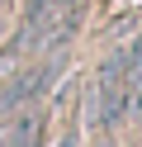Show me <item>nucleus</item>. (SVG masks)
Wrapping results in <instances>:
<instances>
[{"label":"nucleus","mask_w":142,"mask_h":147,"mask_svg":"<svg viewBox=\"0 0 142 147\" xmlns=\"http://www.w3.org/2000/svg\"><path fill=\"white\" fill-rule=\"evenodd\" d=\"M33 138H38V114H19L0 123V147H28Z\"/></svg>","instance_id":"7ed1b4c3"},{"label":"nucleus","mask_w":142,"mask_h":147,"mask_svg":"<svg viewBox=\"0 0 142 147\" xmlns=\"http://www.w3.org/2000/svg\"><path fill=\"white\" fill-rule=\"evenodd\" d=\"M0 33H5V19H0Z\"/></svg>","instance_id":"423d86ee"},{"label":"nucleus","mask_w":142,"mask_h":147,"mask_svg":"<svg viewBox=\"0 0 142 147\" xmlns=\"http://www.w3.org/2000/svg\"><path fill=\"white\" fill-rule=\"evenodd\" d=\"M123 52V62H128V71H142V33L128 43V48H118Z\"/></svg>","instance_id":"20e7f679"},{"label":"nucleus","mask_w":142,"mask_h":147,"mask_svg":"<svg viewBox=\"0 0 142 147\" xmlns=\"http://www.w3.org/2000/svg\"><path fill=\"white\" fill-rule=\"evenodd\" d=\"M57 147H76V133H62V138H57Z\"/></svg>","instance_id":"39448f33"},{"label":"nucleus","mask_w":142,"mask_h":147,"mask_svg":"<svg viewBox=\"0 0 142 147\" xmlns=\"http://www.w3.org/2000/svg\"><path fill=\"white\" fill-rule=\"evenodd\" d=\"M66 5H71V0H28V5H24V24H19V38H14V48H9V52H28V48H38V43H43V33H47V24H52Z\"/></svg>","instance_id":"f03ea898"},{"label":"nucleus","mask_w":142,"mask_h":147,"mask_svg":"<svg viewBox=\"0 0 142 147\" xmlns=\"http://www.w3.org/2000/svg\"><path fill=\"white\" fill-rule=\"evenodd\" d=\"M28 147H38V138H33V142H28Z\"/></svg>","instance_id":"0eeeda50"},{"label":"nucleus","mask_w":142,"mask_h":147,"mask_svg":"<svg viewBox=\"0 0 142 147\" xmlns=\"http://www.w3.org/2000/svg\"><path fill=\"white\" fill-rule=\"evenodd\" d=\"M100 147H104V142H100Z\"/></svg>","instance_id":"6e6552de"},{"label":"nucleus","mask_w":142,"mask_h":147,"mask_svg":"<svg viewBox=\"0 0 142 147\" xmlns=\"http://www.w3.org/2000/svg\"><path fill=\"white\" fill-rule=\"evenodd\" d=\"M57 71H62V62H43V67H28V71H19V76H9L5 86H0V114H14V109H24L28 100H38L47 86L57 81Z\"/></svg>","instance_id":"f257e3e1"}]
</instances>
